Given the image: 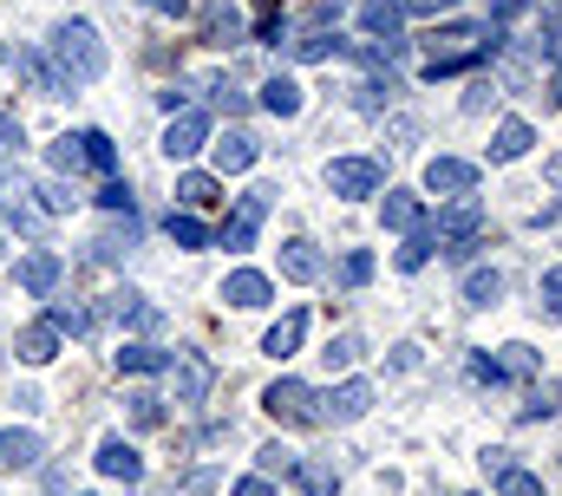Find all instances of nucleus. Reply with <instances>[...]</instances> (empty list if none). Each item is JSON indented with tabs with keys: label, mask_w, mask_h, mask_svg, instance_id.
<instances>
[{
	"label": "nucleus",
	"mask_w": 562,
	"mask_h": 496,
	"mask_svg": "<svg viewBox=\"0 0 562 496\" xmlns=\"http://www.w3.org/2000/svg\"><path fill=\"white\" fill-rule=\"evenodd\" d=\"M53 72H59L66 86L105 79V40H99L92 20H59V33H53Z\"/></svg>",
	"instance_id": "nucleus-1"
},
{
	"label": "nucleus",
	"mask_w": 562,
	"mask_h": 496,
	"mask_svg": "<svg viewBox=\"0 0 562 496\" xmlns=\"http://www.w3.org/2000/svg\"><path fill=\"white\" fill-rule=\"evenodd\" d=\"M373 412V385L367 379H347L334 392H314V425H353Z\"/></svg>",
	"instance_id": "nucleus-2"
},
{
	"label": "nucleus",
	"mask_w": 562,
	"mask_h": 496,
	"mask_svg": "<svg viewBox=\"0 0 562 496\" xmlns=\"http://www.w3.org/2000/svg\"><path fill=\"white\" fill-rule=\"evenodd\" d=\"M380 183H386V170H380L373 157H334V164H327V190H334V196H347V203L380 196Z\"/></svg>",
	"instance_id": "nucleus-3"
},
{
	"label": "nucleus",
	"mask_w": 562,
	"mask_h": 496,
	"mask_svg": "<svg viewBox=\"0 0 562 496\" xmlns=\"http://www.w3.org/2000/svg\"><path fill=\"white\" fill-rule=\"evenodd\" d=\"M269 196H276V190H249V196H236V210H229V223H223V248H229V255L256 248V229L269 223Z\"/></svg>",
	"instance_id": "nucleus-4"
},
{
	"label": "nucleus",
	"mask_w": 562,
	"mask_h": 496,
	"mask_svg": "<svg viewBox=\"0 0 562 496\" xmlns=\"http://www.w3.org/2000/svg\"><path fill=\"white\" fill-rule=\"evenodd\" d=\"M262 412H269L276 425H314V392H307L301 379H276V385L262 392Z\"/></svg>",
	"instance_id": "nucleus-5"
},
{
	"label": "nucleus",
	"mask_w": 562,
	"mask_h": 496,
	"mask_svg": "<svg viewBox=\"0 0 562 496\" xmlns=\"http://www.w3.org/2000/svg\"><path fill=\"white\" fill-rule=\"evenodd\" d=\"M203 144H210V119H203V112H170V124H164V157H170V164L196 157Z\"/></svg>",
	"instance_id": "nucleus-6"
},
{
	"label": "nucleus",
	"mask_w": 562,
	"mask_h": 496,
	"mask_svg": "<svg viewBox=\"0 0 562 496\" xmlns=\"http://www.w3.org/2000/svg\"><path fill=\"white\" fill-rule=\"evenodd\" d=\"M425 190H431V196H471V190H477V164H464V157H431V164H425Z\"/></svg>",
	"instance_id": "nucleus-7"
},
{
	"label": "nucleus",
	"mask_w": 562,
	"mask_h": 496,
	"mask_svg": "<svg viewBox=\"0 0 562 496\" xmlns=\"http://www.w3.org/2000/svg\"><path fill=\"white\" fill-rule=\"evenodd\" d=\"M269 294H276V281H269V274H256V268H236V274L223 281V301H229V307H243V314H249V307H269Z\"/></svg>",
	"instance_id": "nucleus-8"
},
{
	"label": "nucleus",
	"mask_w": 562,
	"mask_h": 496,
	"mask_svg": "<svg viewBox=\"0 0 562 496\" xmlns=\"http://www.w3.org/2000/svg\"><path fill=\"white\" fill-rule=\"evenodd\" d=\"M210 385H216V367H210L203 353H183V360H177V405H203Z\"/></svg>",
	"instance_id": "nucleus-9"
},
{
	"label": "nucleus",
	"mask_w": 562,
	"mask_h": 496,
	"mask_svg": "<svg viewBox=\"0 0 562 496\" xmlns=\"http://www.w3.org/2000/svg\"><path fill=\"white\" fill-rule=\"evenodd\" d=\"M256 157H262V144H256L249 131H229V137H216V170H223V177H243V170H256Z\"/></svg>",
	"instance_id": "nucleus-10"
},
{
	"label": "nucleus",
	"mask_w": 562,
	"mask_h": 496,
	"mask_svg": "<svg viewBox=\"0 0 562 496\" xmlns=\"http://www.w3.org/2000/svg\"><path fill=\"white\" fill-rule=\"evenodd\" d=\"M53 288H59V255L53 248H33L20 261V294H53Z\"/></svg>",
	"instance_id": "nucleus-11"
},
{
	"label": "nucleus",
	"mask_w": 562,
	"mask_h": 496,
	"mask_svg": "<svg viewBox=\"0 0 562 496\" xmlns=\"http://www.w3.org/2000/svg\"><path fill=\"white\" fill-rule=\"evenodd\" d=\"M46 458L40 431H0V471H33Z\"/></svg>",
	"instance_id": "nucleus-12"
},
{
	"label": "nucleus",
	"mask_w": 562,
	"mask_h": 496,
	"mask_svg": "<svg viewBox=\"0 0 562 496\" xmlns=\"http://www.w3.org/2000/svg\"><path fill=\"white\" fill-rule=\"evenodd\" d=\"M99 471H105V477H119V484H138L144 458L125 444V438H105V444H99Z\"/></svg>",
	"instance_id": "nucleus-13"
},
{
	"label": "nucleus",
	"mask_w": 562,
	"mask_h": 496,
	"mask_svg": "<svg viewBox=\"0 0 562 496\" xmlns=\"http://www.w3.org/2000/svg\"><path fill=\"white\" fill-rule=\"evenodd\" d=\"M13 66H20V79H26L40 99H59V92H66V79H59V72H53V66H46L33 46H20V53H13Z\"/></svg>",
	"instance_id": "nucleus-14"
},
{
	"label": "nucleus",
	"mask_w": 562,
	"mask_h": 496,
	"mask_svg": "<svg viewBox=\"0 0 562 496\" xmlns=\"http://www.w3.org/2000/svg\"><path fill=\"white\" fill-rule=\"evenodd\" d=\"M20 360H26V367H46V360H59V327H53V320H33V327L20 334Z\"/></svg>",
	"instance_id": "nucleus-15"
},
{
	"label": "nucleus",
	"mask_w": 562,
	"mask_h": 496,
	"mask_svg": "<svg viewBox=\"0 0 562 496\" xmlns=\"http://www.w3.org/2000/svg\"><path fill=\"white\" fill-rule=\"evenodd\" d=\"M530 144H537V131H530V124H524V119H504V124H497V137H491V157H497V164H517Z\"/></svg>",
	"instance_id": "nucleus-16"
},
{
	"label": "nucleus",
	"mask_w": 562,
	"mask_h": 496,
	"mask_svg": "<svg viewBox=\"0 0 562 496\" xmlns=\"http://www.w3.org/2000/svg\"><path fill=\"white\" fill-rule=\"evenodd\" d=\"M281 274L288 281H321V255H314V243H281Z\"/></svg>",
	"instance_id": "nucleus-17"
},
{
	"label": "nucleus",
	"mask_w": 562,
	"mask_h": 496,
	"mask_svg": "<svg viewBox=\"0 0 562 496\" xmlns=\"http://www.w3.org/2000/svg\"><path fill=\"white\" fill-rule=\"evenodd\" d=\"M301 334H307V314L294 307V314H281L276 327H269V340H262V353H276V360H288V353L301 347Z\"/></svg>",
	"instance_id": "nucleus-18"
},
{
	"label": "nucleus",
	"mask_w": 562,
	"mask_h": 496,
	"mask_svg": "<svg viewBox=\"0 0 562 496\" xmlns=\"http://www.w3.org/2000/svg\"><path fill=\"white\" fill-rule=\"evenodd\" d=\"M380 216H386V229H400V236H406V229H419V223H425V216H419V196H413V190H386Z\"/></svg>",
	"instance_id": "nucleus-19"
},
{
	"label": "nucleus",
	"mask_w": 562,
	"mask_h": 496,
	"mask_svg": "<svg viewBox=\"0 0 562 496\" xmlns=\"http://www.w3.org/2000/svg\"><path fill=\"white\" fill-rule=\"evenodd\" d=\"M203 33H210V46H229V40H243V13H236L229 0H216V7L203 13Z\"/></svg>",
	"instance_id": "nucleus-20"
},
{
	"label": "nucleus",
	"mask_w": 562,
	"mask_h": 496,
	"mask_svg": "<svg viewBox=\"0 0 562 496\" xmlns=\"http://www.w3.org/2000/svg\"><path fill=\"white\" fill-rule=\"evenodd\" d=\"M216 196H223V183H216V177H203V170H190V177L177 183V203H183L190 216H196V210H210Z\"/></svg>",
	"instance_id": "nucleus-21"
},
{
	"label": "nucleus",
	"mask_w": 562,
	"mask_h": 496,
	"mask_svg": "<svg viewBox=\"0 0 562 496\" xmlns=\"http://www.w3.org/2000/svg\"><path fill=\"white\" fill-rule=\"evenodd\" d=\"M464 301H471V307H497V301H504V274H497V268H471V274H464Z\"/></svg>",
	"instance_id": "nucleus-22"
},
{
	"label": "nucleus",
	"mask_w": 562,
	"mask_h": 496,
	"mask_svg": "<svg viewBox=\"0 0 562 496\" xmlns=\"http://www.w3.org/2000/svg\"><path fill=\"white\" fill-rule=\"evenodd\" d=\"M431 255H438V236H431V223H419V229H406V243H400V255H393V261L413 274V268H425Z\"/></svg>",
	"instance_id": "nucleus-23"
},
{
	"label": "nucleus",
	"mask_w": 562,
	"mask_h": 496,
	"mask_svg": "<svg viewBox=\"0 0 562 496\" xmlns=\"http://www.w3.org/2000/svg\"><path fill=\"white\" fill-rule=\"evenodd\" d=\"M360 26H367L373 40H400V7H393V0H367V7H360Z\"/></svg>",
	"instance_id": "nucleus-24"
},
{
	"label": "nucleus",
	"mask_w": 562,
	"mask_h": 496,
	"mask_svg": "<svg viewBox=\"0 0 562 496\" xmlns=\"http://www.w3.org/2000/svg\"><path fill=\"white\" fill-rule=\"evenodd\" d=\"M79 150H86V170H119V144L105 137V131H79Z\"/></svg>",
	"instance_id": "nucleus-25"
},
{
	"label": "nucleus",
	"mask_w": 562,
	"mask_h": 496,
	"mask_svg": "<svg viewBox=\"0 0 562 496\" xmlns=\"http://www.w3.org/2000/svg\"><path fill=\"white\" fill-rule=\"evenodd\" d=\"M164 367H177V360H170V353H164V347H144V340H132V347H125V353H119V372H164Z\"/></svg>",
	"instance_id": "nucleus-26"
},
{
	"label": "nucleus",
	"mask_w": 562,
	"mask_h": 496,
	"mask_svg": "<svg viewBox=\"0 0 562 496\" xmlns=\"http://www.w3.org/2000/svg\"><path fill=\"white\" fill-rule=\"evenodd\" d=\"M262 105H269L276 119H294V112H301V86H294L288 72H276V79L262 86Z\"/></svg>",
	"instance_id": "nucleus-27"
},
{
	"label": "nucleus",
	"mask_w": 562,
	"mask_h": 496,
	"mask_svg": "<svg viewBox=\"0 0 562 496\" xmlns=\"http://www.w3.org/2000/svg\"><path fill=\"white\" fill-rule=\"evenodd\" d=\"M164 236H170L177 248H210V229H203V223H196L190 210H170V223H164Z\"/></svg>",
	"instance_id": "nucleus-28"
},
{
	"label": "nucleus",
	"mask_w": 562,
	"mask_h": 496,
	"mask_svg": "<svg viewBox=\"0 0 562 496\" xmlns=\"http://www.w3.org/2000/svg\"><path fill=\"white\" fill-rule=\"evenodd\" d=\"M125 412H132V425H144V431H150V425H164V398H157V392H125Z\"/></svg>",
	"instance_id": "nucleus-29"
},
{
	"label": "nucleus",
	"mask_w": 562,
	"mask_h": 496,
	"mask_svg": "<svg viewBox=\"0 0 562 496\" xmlns=\"http://www.w3.org/2000/svg\"><path fill=\"white\" fill-rule=\"evenodd\" d=\"M393 92H400V79H393V72H386V79H367V86H360V112H386V105H393Z\"/></svg>",
	"instance_id": "nucleus-30"
},
{
	"label": "nucleus",
	"mask_w": 562,
	"mask_h": 496,
	"mask_svg": "<svg viewBox=\"0 0 562 496\" xmlns=\"http://www.w3.org/2000/svg\"><path fill=\"white\" fill-rule=\"evenodd\" d=\"M53 170H86V150H79V131H66V137H53Z\"/></svg>",
	"instance_id": "nucleus-31"
},
{
	"label": "nucleus",
	"mask_w": 562,
	"mask_h": 496,
	"mask_svg": "<svg viewBox=\"0 0 562 496\" xmlns=\"http://www.w3.org/2000/svg\"><path fill=\"white\" fill-rule=\"evenodd\" d=\"M497 353H504V360H497L504 379H530V372H537V353H530V347H517V340H510V347H497Z\"/></svg>",
	"instance_id": "nucleus-32"
},
{
	"label": "nucleus",
	"mask_w": 562,
	"mask_h": 496,
	"mask_svg": "<svg viewBox=\"0 0 562 496\" xmlns=\"http://www.w3.org/2000/svg\"><path fill=\"white\" fill-rule=\"evenodd\" d=\"M340 281H347V288H367V281H373V255H367V248H353V255L340 261Z\"/></svg>",
	"instance_id": "nucleus-33"
},
{
	"label": "nucleus",
	"mask_w": 562,
	"mask_h": 496,
	"mask_svg": "<svg viewBox=\"0 0 562 496\" xmlns=\"http://www.w3.org/2000/svg\"><path fill=\"white\" fill-rule=\"evenodd\" d=\"M46 320H53L59 334H86V327H92V320H86V307H72V301H53V314H46Z\"/></svg>",
	"instance_id": "nucleus-34"
},
{
	"label": "nucleus",
	"mask_w": 562,
	"mask_h": 496,
	"mask_svg": "<svg viewBox=\"0 0 562 496\" xmlns=\"http://www.w3.org/2000/svg\"><path fill=\"white\" fill-rule=\"evenodd\" d=\"M294 477L307 484V496H334L340 484H334V471H321V464H294Z\"/></svg>",
	"instance_id": "nucleus-35"
},
{
	"label": "nucleus",
	"mask_w": 562,
	"mask_h": 496,
	"mask_svg": "<svg viewBox=\"0 0 562 496\" xmlns=\"http://www.w3.org/2000/svg\"><path fill=\"white\" fill-rule=\"evenodd\" d=\"M497 491H504V496H543V484H537L530 471H517V464H510V471L497 477Z\"/></svg>",
	"instance_id": "nucleus-36"
},
{
	"label": "nucleus",
	"mask_w": 562,
	"mask_h": 496,
	"mask_svg": "<svg viewBox=\"0 0 562 496\" xmlns=\"http://www.w3.org/2000/svg\"><path fill=\"white\" fill-rule=\"evenodd\" d=\"M537 307H543L550 320H562V268H550V274H543V301H537Z\"/></svg>",
	"instance_id": "nucleus-37"
},
{
	"label": "nucleus",
	"mask_w": 562,
	"mask_h": 496,
	"mask_svg": "<svg viewBox=\"0 0 562 496\" xmlns=\"http://www.w3.org/2000/svg\"><path fill=\"white\" fill-rule=\"evenodd\" d=\"M543 53H562V0H543Z\"/></svg>",
	"instance_id": "nucleus-38"
},
{
	"label": "nucleus",
	"mask_w": 562,
	"mask_h": 496,
	"mask_svg": "<svg viewBox=\"0 0 562 496\" xmlns=\"http://www.w3.org/2000/svg\"><path fill=\"white\" fill-rule=\"evenodd\" d=\"M138 243V223H132V216H125V229H112V236H105V243H99V255H105V261H112V255H125V248Z\"/></svg>",
	"instance_id": "nucleus-39"
},
{
	"label": "nucleus",
	"mask_w": 562,
	"mask_h": 496,
	"mask_svg": "<svg viewBox=\"0 0 562 496\" xmlns=\"http://www.w3.org/2000/svg\"><path fill=\"white\" fill-rule=\"evenodd\" d=\"M99 210H112V216H132V190H125V183H105V190H99Z\"/></svg>",
	"instance_id": "nucleus-40"
},
{
	"label": "nucleus",
	"mask_w": 562,
	"mask_h": 496,
	"mask_svg": "<svg viewBox=\"0 0 562 496\" xmlns=\"http://www.w3.org/2000/svg\"><path fill=\"white\" fill-rule=\"evenodd\" d=\"M40 203H46L53 216H66V210L79 203V196H72V190H59V183H40Z\"/></svg>",
	"instance_id": "nucleus-41"
},
{
	"label": "nucleus",
	"mask_w": 562,
	"mask_h": 496,
	"mask_svg": "<svg viewBox=\"0 0 562 496\" xmlns=\"http://www.w3.org/2000/svg\"><path fill=\"white\" fill-rule=\"evenodd\" d=\"M524 13H530V0H491V26H510Z\"/></svg>",
	"instance_id": "nucleus-42"
},
{
	"label": "nucleus",
	"mask_w": 562,
	"mask_h": 496,
	"mask_svg": "<svg viewBox=\"0 0 562 496\" xmlns=\"http://www.w3.org/2000/svg\"><path fill=\"white\" fill-rule=\"evenodd\" d=\"M294 464H301V458H294L288 444H269V451H262V471H288V477H294Z\"/></svg>",
	"instance_id": "nucleus-43"
},
{
	"label": "nucleus",
	"mask_w": 562,
	"mask_h": 496,
	"mask_svg": "<svg viewBox=\"0 0 562 496\" xmlns=\"http://www.w3.org/2000/svg\"><path fill=\"white\" fill-rule=\"evenodd\" d=\"M353 353H360V340H353V334H340V340H334V347H327V367H347V360H353Z\"/></svg>",
	"instance_id": "nucleus-44"
},
{
	"label": "nucleus",
	"mask_w": 562,
	"mask_h": 496,
	"mask_svg": "<svg viewBox=\"0 0 562 496\" xmlns=\"http://www.w3.org/2000/svg\"><path fill=\"white\" fill-rule=\"evenodd\" d=\"M550 412H557V398H543V392H530V405H524L517 418H524V425H537V418H550Z\"/></svg>",
	"instance_id": "nucleus-45"
},
{
	"label": "nucleus",
	"mask_w": 562,
	"mask_h": 496,
	"mask_svg": "<svg viewBox=\"0 0 562 496\" xmlns=\"http://www.w3.org/2000/svg\"><path fill=\"white\" fill-rule=\"evenodd\" d=\"M471 379H477V385H504V372H497V360H484V353L471 360Z\"/></svg>",
	"instance_id": "nucleus-46"
},
{
	"label": "nucleus",
	"mask_w": 562,
	"mask_h": 496,
	"mask_svg": "<svg viewBox=\"0 0 562 496\" xmlns=\"http://www.w3.org/2000/svg\"><path fill=\"white\" fill-rule=\"evenodd\" d=\"M236 496H281V491L269 484V477H243V484H236Z\"/></svg>",
	"instance_id": "nucleus-47"
},
{
	"label": "nucleus",
	"mask_w": 562,
	"mask_h": 496,
	"mask_svg": "<svg viewBox=\"0 0 562 496\" xmlns=\"http://www.w3.org/2000/svg\"><path fill=\"white\" fill-rule=\"evenodd\" d=\"M445 7H458V0H400V13H445Z\"/></svg>",
	"instance_id": "nucleus-48"
},
{
	"label": "nucleus",
	"mask_w": 562,
	"mask_h": 496,
	"mask_svg": "<svg viewBox=\"0 0 562 496\" xmlns=\"http://www.w3.org/2000/svg\"><path fill=\"white\" fill-rule=\"evenodd\" d=\"M0 144L13 150V144H26V131H20V119H0Z\"/></svg>",
	"instance_id": "nucleus-49"
},
{
	"label": "nucleus",
	"mask_w": 562,
	"mask_h": 496,
	"mask_svg": "<svg viewBox=\"0 0 562 496\" xmlns=\"http://www.w3.org/2000/svg\"><path fill=\"white\" fill-rule=\"evenodd\" d=\"M157 13H170V20H190V0H150Z\"/></svg>",
	"instance_id": "nucleus-50"
},
{
	"label": "nucleus",
	"mask_w": 562,
	"mask_h": 496,
	"mask_svg": "<svg viewBox=\"0 0 562 496\" xmlns=\"http://www.w3.org/2000/svg\"><path fill=\"white\" fill-rule=\"evenodd\" d=\"M550 183H557V190H562V157H557V164H550Z\"/></svg>",
	"instance_id": "nucleus-51"
},
{
	"label": "nucleus",
	"mask_w": 562,
	"mask_h": 496,
	"mask_svg": "<svg viewBox=\"0 0 562 496\" xmlns=\"http://www.w3.org/2000/svg\"><path fill=\"white\" fill-rule=\"evenodd\" d=\"M550 92H557V105H562V66H557V79H550Z\"/></svg>",
	"instance_id": "nucleus-52"
},
{
	"label": "nucleus",
	"mask_w": 562,
	"mask_h": 496,
	"mask_svg": "<svg viewBox=\"0 0 562 496\" xmlns=\"http://www.w3.org/2000/svg\"><path fill=\"white\" fill-rule=\"evenodd\" d=\"M557 412H562V385H557Z\"/></svg>",
	"instance_id": "nucleus-53"
}]
</instances>
